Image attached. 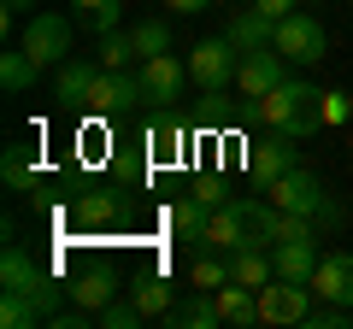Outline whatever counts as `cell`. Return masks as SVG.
I'll use <instances>...</instances> for the list:
<instances>
[{
  "label": "cell",
  "instance_id": "cell-1",
  "mask_svg": "<svg viewBox=\"0 0 353 329\" xmlns=\"http://www.w3.org/2000/svg\"><path fill=\"white\" fill-rule=\"evenodd\" d=\"M241 247H277L271 200H224L206 217V253H241Z\"/></svg>",
  "mask_w": 353,
  "mask_h": 329
},
{
  "label": "cell",
  "instance_id": "cell-2",
  "mask_svg": "<svg viewBox=\"0 0 353 329\" xmlns=\"http://www.w3.org/2000/svg\"><path fill=\"white\" fill-rule=\"evenodd\" d=\"M248 118L301 141V136H318V124H324V94H318L312 83H301V76H289V83H277L265 100H248Z\"/></svg>",
  "mask_w": 353,
  "mask_h": 329
},
{
  "label": "cell",
  "instance_id": "cell-3",
  "mask_svg": "<svg viewBox=\"0 0 353 329\" xmlns=\"http://www.w3.org/2000/svg\"><path fill=\"white\" fill-rule=\"evenodd\" d=\"M0 294H24V300H36L41 306V317H53L59 312V282H53V270L48 265H36V259L18 247V241H6V259H0Z\"/></svg>",
  "mask_w": 353,
  "mask_h": 329
},
{
  "label": "cell",
  "instance_id": "cell-4",
  "mask_svg": "<svg viewBox=\"0 0 353 329\" xmlns=\"http://www.w3.org/2000/svg\"><path fill=\"white\" fill-rule=\"evenodd\" d=\"M271 47H277L289 65H318V59H324V47H330V36H324V24H318V12H301V6H294L289 18H277Z\"/></svg>",
  "mask_w": 353,
  "mask_h": 329
},
{
  "label": "cell",
  "instance_id": "cell-5",
  "mask_svg": "<svg viewBox=\"0 0 353 329\" xmlns=\"http://www.w3.org/2000/svg\"><path fill=\"white\" fill-rule=\"evenodd\" d=\"M71 41H77L71 12H36V18L24 24V47L36 53L41 71H48V65H65V59H71Z\"/></svg>",
  "mask_w": 353,
  "mask_h": 329
},
{
  "label": "cell",
  "instance_id": "cell-6",
  "mask_svg": "<svg viewBox=\"0 0 353 329\" xmlns=\"http://www.w3.org/2000/svg\"><path fill=\"white\" fill-rule=\"evenodd\" d=\"M236 71H241V47L230 36H206L201 47L189 53V76L201 83V89H218L224 94L230 83H236Z\"/></svg>",
  "mask_w": 353,
  "mask_h": 329
},
{
  "label": "cell",
  "instance_id": "cell-7",
  "mask_svg": "<svg viewBox=\"0 0 353 329\" xmlns=\"http://www.w3.org/2000/svg\"><path fill=\"white\" fill-rule=\"evenodd\" d=\"M306 312H312V282L271 277L259 288V323H306Z\"/></svg>",
  "mask_w": 353,
  "mask_h": 329
},
{
  "label": "cell",
  "instance_id": "cell-8",
  "mask_svg": "<svg viewBox=\"0 0 353 329\" xmlns=\"http://www.w3.org/2000/svg\"><path fill=\"white\" fill-rule=\"evenodd\" d=\"M265 189H271V206H277V212H306L318 224V212H324V182L312 177V171H301V164H294V171H283L277 182H265Z\"/></svg>",
  "mask_w": 353,
  "mask_h": 329
},
{
  "label": "cell",
  "instance_id": "cell-9",
  "mask_svg": "<svg viewBox=\"0 0 353 329\" xmlns=\"http://www.w3.org/2000/svg\"><path fill=\"white\" fill-rule=\"evenodd\" d=\"M136 100H141V76L136 71H101L94 89H88V100H83V112L88 118H118V112H130Z\"/></svg>",
  "mask_w": 353,
  "mask_h": 329
},
{
  "label": "cell",
  "instance_id": "cell-10",
  "mask_svg": "<svg viewBox=\"0 0 353 329\" xmlns=\"http://www.w3.org/2000/svg\"><path fill=\"white\" fill-rule=\"evenodd\" d=\"M277 83H289V59H283L277 47H253V53H241L236 89L248 94V100H265V94L277 89Z\"/></svg>",
  "mask_w": 353,
  "mask_h": 329
},
{
  "label": "cell",
  "instance_id": "cell-11",
  "mask_svg": "<svg viewBox=\"0 0 353 329\" xmlns=\"http://www.w3.org/2000/svg\"><path fill=\"white\" fill-rule=\"evenodd\" d=\"M141 100L148 106H171L176 94H183V83H189V65H176L171 53H153V59H141Z\"/></svg>",
  "mask_w": 353,
  "mask_h": 329
},
{
  "label": "cell",
  "instance_id": "cell-12",
  "mask_svg": "<svg viewBox=\"0 0 353 329\" xmlns=\"http://www.w3.org/2000/svg\"><path fill=\"white\" fill-rule=\"evenodd\" d=\"M141 141H148V159H153V164L183 159V147H189V136H183V118H176L171 106H153V118H148V129H141Z\"/></svg>",
  "mask_w": 353,
  "mask_h": 329
},
{
  "label": "cell",
  "instance_id": "cell-13",
  "mask_svg": "<svg viewBox=\"0 0 353 329\" xmlns=\"http://www.w3.org/2000/svg\"><path fill=\"white\" fill-rule=\"evenodd\" d=\"M289 141H294V136H283V129H271V136L248 141V171H253L259 182H277L283 171H294L301 159H294V147H289Z\"/></svg>",
  "mask_w": 353,
  "mask_h": 329
},
{
  "label": "cell",
  "instance_id": "cell-14",
  "mask_svg": "<svg viewBox=\"0 0 353 329\" xmlns=\"http://www.w3.org/2000/svg\"><path fill=\"white\" fill-rule=\"evenodd\" d=\"M94 76H101V59H65V65H53V94H59V106H71V112H83V100H88V89H94Z\"/></svg>",
  "mask_w": 353,
  "mask_h": 329
},
{
  "label": "cell",
  "instance_id": "cell-15",
  "mask_svg": "<svg viewBox=\"0 0 353 329\" xmlns=\"http://www.w3.org/2000/svg\"><path fill=\"white\" fill-rule=\"evenodd\" d=\"M206 217H212V206H201L194 194H183V200L165 206V224H171V235L189 247V253H206Z\"/></svg>",
  "mask_w": 353,
  "mask_h": 329
},
{
  "label": "cell",
  "instance_id": "cell-16",
  "mask_svg": "<svg viewBox=\"0 0 353 329\" xmlns=\"http://www.w3.org/2000/svg\"><path fill=\"white\" fill-rule=\"evenodd\" d=\"M312 294L318 300H336V306H353V253H324L318 259Z\"/></svg>",
  "mask_w": 353,
  "mask_h": 329
},
{
  "label": "cell",
  "instance_id": "cell-17",
  "mask_svg": "<svg viewBox=\"0 0 353 329\" xmlns=\"http://www.w3.org/2000/svg\"><path fill=\"white\" fill-rule=\"evenodd\" d=\"M0 177H6V189H12V194H36V182H41V153L30 147V141H12V147L0 153Z\"/></svg>",
  "mask_w": 353,
  "mask_h": 329
},
{
  "label": "cell",
  "instance_id": "cell-18",
  "mask_svg": "<svg viewBox=\"0 0 353 329\" xmlns=\"http://www.w3.org/2000/svg\"><path fill=\"white\" fill-rule=\"evenodd\" d=\"M224 36L236 41L241 53H253V47H271V36H277V18H265L259 6H241V12H230Z\"/></svg>",
  "mask_w": 353,
  "mask_h": 329
},
{
  "label": "cell",
  "instance_id": "cell-19",
  "mask_svg": "<svg viewBox=\"0 0 353 329\" xmlns=\"http://www.w3.org/2000/svg\"><path fill=\"white\" fill-rule=\"evenodd\" d=\"M165 323H171V329H218L224 317H218V300H212V294L194 288V294H183V300H171Z\"/></svg>",
  "mask_w": 353,
  "mask_h": 329
},
{
  "label": "cell",
  "instance_id": "cell-20",
  "mask_svg": "<svg viewBox=\"0 0 353 329\" xmlns=\"http://www.w3.org/2000/svg\"><path fill=\"white\" fill-rule=\"evenodd\" d=\"M271 265H277V277H289V282H312L318 241H277V247H271Z\"/></svg>",
  "mask_w": 353,
  "mask_h": 329
},
{
  "label": "cell",
  "instance_id": "cell-21",
  "mask_svg": "<svg viewBox=\"0 0 353 329\" xmlns=\"http://www.w3.org/2000/svg\"><path fill=\"white\" fill-rule=\"evenodd\" d=\"M224 259H230V282H241V288H265V282L277 277L271 247H241V253H224Z\"/></svg>",
  "mask_w": 353,
  "mask_h": 329
},
{
  "label": "cell",
  "instance_id": "cell-22",
  "mask_svg": "<svg viewBox=\"0 0 353 329\" xmlns=\"http://www.w3.org/2000/svg\"><path fill=\"white\" fill-rule=\"evenodd\" d=\"M65 294H71L77 306H88V312H101V306L118 300V277L94 265V270H83V277H71V288H65Z\"/></svg>",
  "mask_w": 353,
  "mask_h": 329
},
{
  "label": "cell",
  "instance_id": "cell-23",
  "mask_svg": "<svg viewBox=\"0 0 353 329\" xmlns=\"http://www.w3.org/2000/svg\"><path fill=\"white\" fill-rule=\"evenodd\" d=\"M212 300H218V317H224V323H236V329L259 323V288H241V282H224V288H218Z\"/></svg>",
  "mask_w": 353,
  "mask_h": 329
},
{
  "label": "cell",
  "instance_id": "cell-24",
  "mask_svg": "<svg viewBox=\"0 0 353 329\" xmlns=\"http://www.w3.org/2000/svg\"><path fill=\"white\" fill-rule=\"evenodd\" d=\"M118 12H124V0H71V24L83 30V36L118 30Z\"/></svg>",
  "mask_w": 353,
  "mask_h": 329
},
{
  "label": "cell",
  "instance_id": "cell-25",
  "mask_svg": "<svg viewBox=\"0 0 353 329\" xmlns=\"http://www.w3.org/2000/svg\"><path fill=\"white\" fill-rule=\"evenodd\" d=\"M36 76H41V65H36V53H30L24 41L0 53V89H6V94H24Z\"/></svg>",
  "mask_w": 353,
  "mask_h": 329
},
{
  "label": "cell",
  "instance_id": "cell-26",
  "mask_svg": "<svg viewBox=\"0 0 353 329\" xmlns=\"http://www.w3.org/2000/svg\"><path fill=\"white\" fill-rule=\"evenodd\" d=\"M71 217H77L83 229H101V224H112V217H118L112 189H83V194L71 200Z\"/></svg>",
  "mask_w": 353,
  "mask_h": 329
},
{
  "label": "cell",
  "instance_id": "cell-27",
  "mask_svg": "<svg viewBox=\"0 0 353 329\" xmlns=\"http://www.w3.org/2000/svg\"><path fill=\"white\" fill-rule=\"evenodd\" d=\"M130 41H136V59H153V53H171V24H165V18H148V24H130Z\"/></svg>",
  "mask_w": 353,
  "mask_h": 329
},
{
  "label": "cell",
  "instance_id": "cell-28",
  "mask_svg": "<svg viewBox=\"0 0 353 329\" xmlns=\"http://www.w3.org/2000/svg\"><path fill=\"white\" fill-rule=\"evenodd\" d=\"M130 294H136V306H141L148 317H165V312H171V282H165V277H136V282H130Z\"/></svg>",
  "mask_w": 353,
  "mask_h": 329
},
{
  "label": "cell",
  "instance_id": "cell-29",
  "mask_svg": "<svg viewBox=\"0 0 353 329\" xmlns=\"http://www.w3.org/2000/svg\"><path fill=\"white\" fill-rule=\"evenodd\" d=\"M189 282H194V288H206V294H218V288L230 282V259H224V253H194Z\"/></svg>",
  "mask_w": 353,
  "mask_h": 329
},
{
  "label": "cell",
  "instance_id": "cell-30",
  "mask_svg": "<svg viewBox=\"0 0 353 329\" xmlns=\"http://www.w3.org/2000/svg\"><path fill=\"white\" fill-rule=\"evenodd\" d=\"M0 323L6 329H36V323H48V317H41V306L24 300V294H0Z\"/></svg>",
  "mask_w": 353,
  "mask_h": 329
},
{
  "label": "cell",
  "instance_id": "cell-31",
  "mask_svg": "<svg viewBox=\"0 0 353 329\" xmlns=\"http://www.w3.org/2000/svg\"><path fill=\"white\" fill-rule=\"evenodd\" d=\"M94 59H101V71H130V59H136V41L118 36V30H106V36H101V53H94Z\"/></svg>",
  "mask_w": 353,
  "mask_h": 329
},
{
  "label": "cell",
  "instance_id": "cell-32",
  "mask_svg": "<svg viewBox=\"0 0 353 329\" xmlns=\"http://www.w3.org/2000/svg\"><path fill=\"white\" fill-rule=\"evenodd\" d=\"M136 323H148V312L136 306V294H130V300L101 306V329H136Z\"/></svg>",
  "mask_w": 353,
  "mask_h": 329
},
{
  "label": "cell",
  "instance_id": "cell-33",
  "mask_svg": "<svg viewBox=\"0 0 353 329\" xmlns=\"http://www.w3.org/2000/svg\"><path fill=\"white\" fill-rule=\"evenodd\" d=\"M189 194H194V200H201V206H212V212H218V206L230 200V182H224V177H201V182H194Z\"/></svg>",
  "mask_w": 353,
  "mask_h": 329
},
{
  "label": "cell",
  "instance_id": "cell-34",
  "mask_svg": "<svg viewBox=\"0 0 353 329\" xmlns=\"http://www.w3.org/2000/svg\"><path fill=\"white\" fill-rule=\"evenodd\" d=\"M194 124H201V129H224V124H230V112H224V100H218V89H206V106L194 112Z\"/></svg>",
  "mask_w": 353,
  "mask_h": 329
},
{
  "label": "cell",
  "instance_id": "cell-35",
  "mask_svg": "<svg viewBox=\"0 0 353 329\" xmlns=\"http://www.w3.org/2000/svg\"><path fill=\"white\" fill-rule=\"evenodd\" d=\"M48 323H53V329H88V323H101V312H88V306H71V312H53Z\"/></svg>",
  "mask_w": 353,
  "mask_h": 329
},
{
  "label": "cell",
  "instance_id": "cell-36",
  "mask_svg": "<svg viewBox=\"0 0 353 329\" xmlns=\"http://www.w3.org/2000/svg\"><path fill=\"white\" fill-rule=\"evenodd\" d=\"M347 118H353V94L330 89V94H324V124H347Z\"/></svg>",
  "mask_w": 353,
  "mask_h": 329
},
{
  "label": "cell",
  "instance_id": "cell-37",
  "mask_svg": "<svg viewBox=\"0 0 353 329\" xmlns=\"http://www.w3.org/2000/svg\"><path fill=\"white\" fill-rule=\"evenodd\" d=\"M253 6H259V12H265V18H289V12H294V6H301V0H253Z\"/></svg>",
  "mask_w": 353,
  "mask_h": 329
},
{
  "label": "cell",
  "instance_id": "cell-38",
  "mask_svg": "<svg viewBox=\"0 0 353 329\" xmlns=\"http://www.w3.org/2000/svg\"><path fill=\"white\" fill-rule=\"evenodd\" d=\"M171 12H183V18H194V12H206V6H218V0H165Z\"/></svg>",
  "mask_w": 353,
  "mask_h": 329
},
{
  "label": "cell",
  "instance_id": "cell-39",
  "mask_svg": "<svg viewBox=\"0 0 353 329\" xmlns=\"http://www.w3.org/2000/svg\"><path fill=\"white\" fill-rule=\"evenodd\" d=\"M24 6H36V0H6V12H0V24L12 30V24H18V12H24Z\"/></svg>",
  "mask_w": 353,
  "mask_h": 329
},
{
  "label": "cell",
  "instance_id": "cell-40",
  "mask_svg": "<svg viewBox=\"0 0 353 329\" xmlns=\"http://www.w3.org/2000/svg\"><path fill=\"white\" fill-rule=\"evenodd\" d=\"M301 6H324V0H301Z\"/></svg>",
  "mask_w": 353,
  "mask_h": 329
},
{
  "label": "cell",
  "instance_id": "cell-41",
  "mask_svg": "<svg viewBox=\"0 0 353 329\" xmlns=\"http://www.w3.org/2000/svg\"><path fill=\"white\" fill-rule=\"evenodd\" d=\"M347 147H353V141H347Z\"/></svg>",
  "mask_w": 353,
  "mask_h": 329
},
{
  "label": "cell",
  "instance_id": "cell-42",
  "mask_svg": "<svg viewBox=\"0 0 353 329\" xmlns=\"http://www.w3.org/2000/svg\"><path fill=\"white\" fill-rule=\"evenodd\" d=\"M347 6H353V0H347Z\"/></svg>",
  "mask_w": 353,
  "mask_h": 329
}]
</instances>
